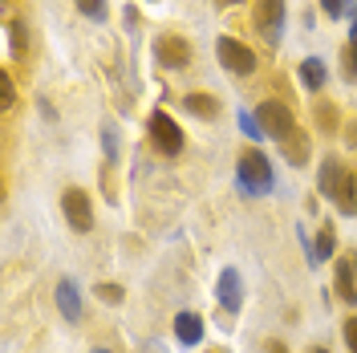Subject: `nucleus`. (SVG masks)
Listing matches in <instances>:
<instances>
[{
	"instance_id": "nucleus-17",
	"label": "nucleus",
	"mask_w": 357,
	"mask_h": 353,
	"mask_svg": "<svg viewBox=\"0 0 357 353\" xmlns=\"http://www.w3.org/2000/svg\"><path fill=\"white\" fill-rule=\"evenodd\" d=\"M333 203H337V211H341V216H354V211H357V179L354 175L345 179V187L337 191Z\"/></svg>"
},
{
	"instance_id": "nucleus-6",
	"label": "nucleus",
	"mask_w": 357,
	"mask_h": 353,
	"mask_svg": "<svg viewBox=\"0 0 357 353\" xmlns=\"http://www.w3.org/2000/svg\"><path fill=\"white\" fill-rule=\"evenodd\" d=\"M61 211H66L73 232H89L93 227V207H89V195L82 187H69L66 195H61Z\"/></svg>"
},
{
	"instance_id": "nucleus-26",
	"label": "nucleus",
	"mask_w": 357,
	"mask_h": 353,
	"mask_svg": "<svg viewBox=\"0 0 357 353\" xmlns=\"http://www.w3.org/2000/svg\"><path fill=\"white\" fill-rule=\"evenodd\" d=\"M321 4H325L329 17H345V0H321Z\"/></svg>"
},
{
	"instance_id": "nucleus-25",
	"label": "nucleus",
	"mask_w": 357,
	"mask_h": 353,
	"mask_svg": "<svg viewBox=\"0 0 357 353\" xmlns=\"http://www.w3.org/2000/svg\"><path fill=\"white\" fill-rule=\"evenodd\" d=\"M345 77L357 82V49H354V45H345Z\"/></svg>"
},
{
	"instance_id": "nucleus-27",
	"label": "nucleus",
	"mask_w": 357,
	"mask_h": 353,
	"mask_svg": "<svg viewBox=\"0 0 357 353\" xmlns=\"http://www.w3.org/2000/svg\"><path fill=\"white\" fill-rule=\"evenodd\" d=\"M345 142H349V147H357V118L345 126Z\"/></svg>"
},
{
	"instance_id": "nucleus-1",
	"label": "nucleus",
	"mask_w": 357,
	"mask_h": 353,
	"mask_svg": "<svg viewBox=\"0 0 357 353\" xmlns=\"http://www.w3.org/2000/svg\"><path fill=\"white\" fill-rule=\"evenodd\" d=\"M236 179H240V191H244V195H268V191H272V183H276L272 163H268L260 151L240 155V163H236Z\"/></svg>"
},
{
	"instance_id": "nucleus-2",
	"label": "nucleus",
	"mask_w": 357,
	"mask_h": 353,
	"mask_svg": "<svg viewBox=\"0 0 357 353\" xmlns=\"http://www.w3.org/2000/svg\"><path fill=\"white\" fill-rule=\"evenodd\" d=\"M256 118H260V126H264L268 138H276V142H289L292 134H296V118L284 102H260L256 106Z\"/></svg>"
},
{
	"instance_id": "nucleus-22",
	"label": "nucleus",
	"mask_w": 357,
	"mask_h": 353,
	"mask_svg": "<svg viewBox=\"0 0 357 353\" xmlns=\"http://www.w3.org/2000/svg\"><path fill=\"white\" fill-rule=\"evenodd\" d=\"M13 102H17V86H13L8 69H0V106H4V110H13Z\"/></svg>"
},
{
	"instance_id": "nucleus-7",
	"label": "nucleus",
	"mask_w": 357,
	"mask_h": 353,
	"mask_svg": "<svg viewBox=\"0 0 357 353\" xmlns=\"http://www.w3.org/2000/svg\"><path fill=\"white\" fill-rule=\"evenodd\" d=\"M155 61L167 69H183L191 66V45L183 41V37H175V33H167V37H158L155 41Z\"/></svg>"
},
{
	"instance_id": "nucleus-15",
	"label": "nucleus",
	"mask_w": 357,
	"mask_h": 353,
	"mask_svg": "<svg viewBox=\"0 0 357 353\" xmlns=\"http://www.w3.org/2000/svg\"><path fill=\"white\" fill-rule=\"evenodd\" d=\"M333 252H337V232H333V223H321V232H317V248H312V264L329 260Z\"/></svg>"
},
{
	"instance_id": "nucleus-32",
	"label": "nucleus",
	"mask_w": 357,
	"mask_h": 353,
	"mask_svg": "<svg viewBox=\"0 0 357 353\" xmlns=\"http://www.w3.org/2000/svg\"><path fill=\"white\" fill-rule=\"evenodd\" d=\"M98 353H106V350H98Z\"/></svg>"
},
{
	"instance_id": "nucleus-9",
	"label": "nucleus",
	"mask_w": 357,
	"mask_h": 353,
	"mask_svg": "<svg viewBox=\"0 0 357 353\" xmlns=\"http://www.w3.org/2000/svg\"><path fill=\"white\" fill-rule=\"evenodd\" d=\"M345 179H349V171H345V163L341 158H321V179H317V187H321V195L337 199V191L345 187Z\"/></svg>"
},
{
	"instance_id": "nucleus-29",
	"label": "nucleus",
	"mask_w": 357,
	"mask_h": 353,
	"mask_svg": "<svg viewBox=\"0 0 357 353\" xmlns=\"http://www.w3.org/2000/svg\"><path fill=\"white\" fill-rule=\"evenodd\" d=\"M264 353H289V350H284V341H268Z\"/></svg>"
},
{
	"instance_id": "nucleus-20",
	"label": "nucleus",
	"mask_w": 357,
	"mask_h": 353,
	"mask_svg": "<svg viewBox=\"0 0 357 353\" xmlns=\"http://www.w3.org/2000/svg\"><path fill=\"white\" fill-rule=\"evenodd\" d=\"M77 4V13L89 17V21H106V0H73Z\"/></svg>"
},
{
	"instance_id": "nucleus-23",
	"label": "nucleus",
	"mask_w": 357,
	"mask_h": 353,
	"mask_svg": "<svg viewBox=\"0 0 357 353\" xmlns=\"http://www.w3.org/2000/svg\"><path fill=\"white\" fill-rule=\"evenodd\" d=\"M93 292H98V301H106V305H122V288L118 285H98Z\"/></svg>"
},
{
	"instance_id": "nucleus-4",
	"label": "nucleus",
	"mask_w": 357,
	"mask_h": 353,
	"mask_svg": "<svg viewBox=\"0 0 357 353\" xmlns=\"http://www.w3.org/2000/svg\"><path fill=\"white\" fill-rule=\"evenodd\" d=\"M215 57H220L223 69H231V73H240V77H244V73H256V66H260L256 53H252L244 41H236V37H220V41H215Z\"/></svg>"
},
{
	"instance_id": "nucleus-14",
	"label": "nucleus",
	"mask_w": 357,
	"mask_h": 353,
	"mask_svg": "<svg viewBox=\"0 0 357 353\" xmlns=\"http://www.w3.org/2000/svg\"><path fill=\"white\" fill-rule=\"evenodd\" d=\"M183 106H187V114H195V118H203V122H211V118L220 114V102H215L211 93H187Z\"/></svg>"
},
{
	"instance_id": "nucleus-30",
	"label": "nucleus",
	"mask_w": 357,
	"mask_h": 353,
	"mask_svg": "<svg viewBox=\"0 0 357 353\" xmlns=\"http://www.w3.org/2000/svg\"><path fill=\"white\" fill-rule=\"evenodd\" d=\"M215 4H220V8H231V4H240V0H215Z\"/></svg>"
},
{
	"instance_id": "nucleus-28",
	"label": "nucleus",
	"mask_w": 357,
	"mask_h": 353,
	"mask_svg": "<svg viewBox=\"0 0 357 353\" xmlns=\"http://www.w3.org/2000/svg\"><path fill=\"white\" fill-rule=\"evenodd\" d=\"M349 24H354V33H349V45L357 49V8H349Z\"/></svg>"
},
{
	"instance_id": "nucleus-19",
	"label": "nucleus",
	"mask_w": 357,
	"mask_h": 353,
	"mask_svg": "<svg viewBox=\"0 0 357 353\" xmlns=\"http://www.w3.org/2000/svg\"><path fill=\"white\" fill-rule=\"evenodd\" d=\"M240 130H244L248 138H252V142H260V138H268V134H264V126H260V118H256L252 110H240Z\"/></svg>"
},
{
	"instance_id": "nucleus-13",
	"label": "nucleus",
	"mask_w": 357,
	"mask_h": 353,
	"mask_svg": "<svg viewBox=\"0 0 357 353\" xmlns=\"http://www.w3.org/2000/svg\"><path fill=\"white\" fill-rule=\"evenodd\" d=\"M301 82H305V89L321 93V86L329 82V69H325V61H321V57H305V61H301Z\"/></svg>"
},
{
	"instance_id": "nucleus-12",
	"label": "nucleus",
	"mask_w": 357,
	"mask_h": 353,
	"mask_svg": "<svg viewBox=\"0 0 357 353\" xmlns=\"http://www.w3.org/2000/svg\"><path fill=\"white\" fill-rule=\"evenodd\" d=\"M175 337H178V345H199L203 341V317L199 313H178L175 317Z\"/></svg>"
},
{
	"instance_id": "nucleus-8",
	"label": "nucleus",
	"mask_w": 357,
	"mask_h": 353,
	"mask_svg": "<svg viewBox=\"0 0 357 353\" xmlns=\"http://www.w3.org/2000/svg\"><path fill=\"white\" fill-rule=\"evenodd\" d=\"M215 296H220V305L227 313H240V305H244V276H240V268H223Z\"/></svg>"
},
{
	"instance_id": "nucleus-21",
	"label": "nucleus",
	"mask_w": 357,
	"mask_h": 353,
	"mask_svg": "<svg viewBox=\"0 0 357 353\" xmlns=\"http://www.w3.org/2000/svg\"><path fill=\"white\" fill-rule=\"evenodd\" d=\"M317 126H321L325 134L337 130V110L329 106V102H317Z\"/></svg>"
},
{
	"instance_id": "nucleus-16",
	"label": "nucleus",
	"mask_w": 357,
	"mask_h": 353,
	"mask_svg": "<svg viewBox=\"0 0 357 353\" xmlns=\"http://www.w3.org/2000/svg\"><path fill=\"white\" fill-rule=\"evenodd\" d=\"M280 147H284V158H289L292 167H305V163H309V138L301 130L292 134L289 142H280Z\"/></svg>"
},
{
	"instance_id": "nucleus-18",
	"label": "nucleus",
	"mask_w": 357,
	"mask_h": 353,
	"mask_svg": "<svg viewBox=\"0 0 357 353\" xmlns=\"http://www.w3.org/2000/svg\"><path fill=\"white\" fill-rule=\"evenodd\" d=\"M8 41H13V53H17V57H29V24L8 21Z\"/></svg>"
},
{
	"instance_id": "nucleus-5",
	"label": "nucleus",
	"mask_w": 357,
	"mask_h": 353,
	"mask_svg": "<svg viewBox=\"0 0 357 353\" xmlns=\"http://www.w3.org/2000/svg\"><path fill=\"white\" fill-rule=\"evenodd\" d=\"M252 21H256V33H260L268 45H276L280 33H284V0H256Z\"/></svg>"
},
{
	"instance_id": "nucleus-31",
	"label": "nucleus",
	"mask_w": 357,
	"mask_h": 353,
	"mask_svg": "<svg viewBox=\"0 0 357 353\" xmlns=\"http://www.w3.org/2000/svg\"><path fill=\"white\" fill-rule=\"evenodd\" d=\"M312 353H329V350H312Z\"/></svg>"
},
{
	"instance_id": "nucleus-3",
	"label": "nucleus",
	"mask_w": 357,
	"mask_h": 353,
	"mask_svg": "<svg viewBox=\"0 0 357 353\" xmlns=\"http://www.w3.org/2000/svg\"><path fill=\"white\" fill-rule=\"evenodd\" d=\"M146 130H151V142H155L158 155L175 158L178 151H183V130H178V122L171 118V114L155 110V114H151V122H146Z\"/></svg>"
},
{
	"instance_id": "nucleus-10",
	"label": "nucleus",
	"mask_w": 357,
	"mask_h": 353,
	"mask_svg": "<svg viewBox=\"0 0 357 353\" xmlns=\"http://www.w3.org/2000/svg\"><path fill=\"white\" fill-rule=\"evenodd\" d=\"M57 309H61L66 321H82V292H77V285L69 276L57 280Z\"/></svg>"
},
{
	"instance_id": "nucleus-11",
	"label": "nucleus",
	"mask_w": 357,
	"mask_h": 353,
	"mask_svg": "<svg viewBox=\"0 0 357 353\" xmlns=\"http://www.w3.org/2000/svg\"><path fill=\"white\" fill-rule=\"evenodd\" d=\"M354 252L345 256V260H337V296L345 301V305H357V280H354Z\"/></svg>"
},
{
	"instance_id": "nucleus-24",
	"label": "nucleus",
	"mask_w": 357,
	"mask_h": 353,
	"mask_svg": "<svg viewBox=\"0 0 357 353\" xmlns=\"http://www.w3.org/2000/svg\"><path fill=\"white\" fill-rule=\"evenodd\" d=\"M341 337H345V345H349V353H357V317H349V321L341 325Z\"/></svg>"
}]
</instances>
